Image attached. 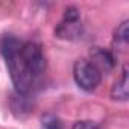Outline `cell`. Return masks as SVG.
Segmentation results:
<instances>
[{
  "label": "cell",
  "instance_id": "4",
  "mask_svg": "<svg viewBox=\"0 0 129 129\" xmlns=\"http://www.w3.org/2000/svg\"><path fill=\"white\" fill-rule=\"evenodd\" d=\"M55 35L61 40H76L82 35L81 12L76 6L66 8V11H64V18L56 26Z\"/></svg>",
  "mask_w": 129,
  "mask_h": 129
},
{
  "label": "cell",
  "instance_id": "7",
  "mask_svg": "<svg viewBox=\"0 0 129 129\" xmlns=\"http://www.w3.org/2000/svg\"><path fill=\"white\" fill-rule=\"evenodd\" d=\"M129 43V20H123L114 30L112 44L118 49H126Z\"/></svg>",
  "mask_w": 129,
  "mask_h": 129
},
{
  "label": "cell",
  "instance_id": "3",
  "mask_svg": "<svg viewBox=\"0 0 129 129\" xmlns=\"http://www.w3.org/2000/svg\"><path fill=\"white\" fill-rule=\"evenodd\" d=\"M21 59L34 81H37L46 72V58L43 47L35 41H23L21 46Z\"/></svg>",
  "mask_w": 129,
  "mask_h": 129
},
{
  "label": "cell",
  "instance_id": "2",
  "mask_svg": "<svg viewBox=\"0 0 129 129\" xmlns=\"http://www.w3.org/2000/svg\"><path fill=\"white\" fill-rule=\"evenodd\" d=\"M73 78L78 87L88 93L94 91L102 82V73L85 58L76 59L73 66Z\"/></svg>",
  "mask_w": 129,
  "mask_h": 129
},
{
  "label": "cell",
  "instance_id": "5",
  "mask_svg": "<svg viewBox=\"0 0 129 129\" xmlns=\"http://www.w3.org/2000/svg\"><path fill=\"white\" fill-rule=\"evenodd\" d=\"M93 66L100 72V73H108L114 69L115 66V56L111 50L103 49V47H94L90 52V59H88Z\"/></svg>",
  "mask_w": 129,
  "mask_h": 129
},
{
  "label": "cell",
  "instance_id": "6",
  "mask_svg": "<svg viewBox=\"0 0 129 129\" xmlns=\"http://www.w3.org/2000/svg\"><path fill=\"white\" fill-rule=\"evenodd\" d=\"M111 97H112V100H118V102H126L129 97V81H127V67L126 66H123L120 78L114 82V85L111 88Z\"/></svg>",
  "mask_w": 129,
  "mask_h": 129
},
{
  "label": "cell",
  "instance_id": "8",
  "mask_svg": "<svg viewBox=\"0 0 129 129\" xmlns=\"http://www.w3.org/2000/svg\"><path fill=\"white\" fill-rule=\"evenodd\" d=\"M41 129H62V124L55 114L47 112L41 115Z\"/></svg>",
  "mask_w": 129,
  "mask_h": 129
},
{
  "label": "cell",
  "instance_id": "9",
  "mask_svg": "<svg viewBox=\"0 0 129 129\" xmlns=\"http://www.w3.org/2000/svg\"><path fill=\"white\" fill-rule=\"evenodd\" d=\"M72 129H99V124L91 120H78L75 121Z\"/></svg>",
  "mask_w": 129,
  "mask_h": 129
},
{
  "label": "cell",
  "instance_id": "1",
  "mask_svg": "<svg viewBox=\"0 0 129 129\" xmlns=\"http://www.w3.org/2000/svg\"><path fill=\"white\" fill-rule=\"evenodd\" d=\"M21 46L23 41L17 38L15 35L6 34L0 38V53H2L6 67L11 76V81L14 84L17 94H29L35 81L27 73L23 59H21Z\"/></svg>",
  "mask_w": 129,
  "mask_h": 129
}]
</instances>
